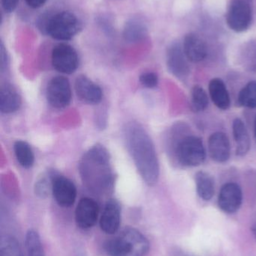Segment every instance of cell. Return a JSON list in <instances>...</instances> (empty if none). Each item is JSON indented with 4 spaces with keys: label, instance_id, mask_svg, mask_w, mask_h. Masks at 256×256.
<instances>
[{
    "label": "cell",
    "instance_id": "obj_1",
    "mask_svg": "<svg viewBox=\"0 0 256 256\" xmlns=\"http://www.w3.org/2000/svg\"><path fill=\"white\" fill-rule=\"evenodd\" d=\"M125 140L128 150L143 180L148 185L157 183L159 164L154 144L147 131L137 123L125 128Z\"/></svg>",
    "mask_w": 256,
    "mask_h": 256
},
{
    "label": "cell",
    "instance_id": "obj_2",
    "mask_svg": "<svg viewBox=\"0 0 256 256\" xmlns=\"http://www.w3.org/2000/svg\"><path fill=\"white\" fill-rule=\"evenodd\" d=\"M83 183L93 194H106L113 188L114 172L108 150L96 144L84 154L79 165Z\"/></svg>",
    "mask_w": 256,
    "mask_h": 256
},
{
    "label": "cell",
    "instance_id": "obj_3",
    "mask_svg": "<svg viewBox=\"0 0 256 256\" xmlns=\"http://www.w3.org/2000/svg\"><path fill=\"white\" fill-rule=\"evenodd\" d=\"M149 248L147 239L132 228L123 230L106 244V250L110 256H145Z\"/></svg>",
    "mask_w": 256,
    "mask_h": 256
},
{
    "label": "cell",
    "instance_id": "obj_4",
    "mask_svg": "<svg viewBox=\"0 0 256 256\" xmlns=\"http://www.w3.org/2000/svg\"><path fill=\"white\" fill-rule=\"evenodd\" d=\"M81 22L72 12H61L51 16L42 27L53 38L68 40L75 37L81 30Z\"/></svg>",
    "mask_w": 256,
    "mask_h": 256
},
{
    "label": "cell",
    "instance_id": "obj_5",
    "mask_svg": "<svg viewBox=\"0 0 256 256\" xmlns=\"http://www.w3.org/2000/svg\"><path fill=\"white\" fill-rule=\"evenodd\" d=\"M253 0H231L226 15L228 26L236 32H243L250 27L253 19Z\"/></svg>",
    "mask_w": 256,
    "mask_h": 256
},
{
    "label": "cell",
    "instance_id": "obj_6",
    "mask_svg": "<svg viewBox=\"0 0 256 256\" xmlns=\"http://www.w3.org/2000/svg\"><path fill=\"white\" fill-rule=\"evenodd\" d=\"M177 160L186 166H198L204 162L206 152L201 138L188 136L179 142L176 148Z\"/></svg>",
    "mask_w": 256,
    "mask_h": 256
},
{
    "label": "cell",
    "instance_id": "obj_7",
    "mask_svg": "<svg viewBox=\"0 0 256 256\" xmlns=\"http://www.w3.org/2000/svg\"><path fill=\"white\" fill-rule=\"evenodd\" d=\"M47 100L55 109H63L69 106L72 100V90L67 78L57 76L52 78L46 90Z\"/></svg>",
    "mask_w": 256,
    "mask_h": 256
},
{
    "label": "cell",
    "instance_id": "obj_8",
    "mask_svg": "<svg viewBox=\"0 0 256 256\" xmlns=\"http://www.w3.org/2000/svg\"><path fill=\"white\" fill-rule=\"evenodd\" d=\"M51 62L57 72L70 74L78 68L79 58L76 50L72 46L66 44H60L53 49Z\"/></svg>",
    "mask_w": 256,
    "mask_h": 256
},
{
    "label": "cell",
    "instance_id": "obj_9",
    "mask_svg": "<svg viewBox=\"0 0 256 256\" xmlns=\"http://www.w3.org/2000/svg\"><path fill=\"white\" fill-rule=\"evenodd\" d=\"M51 190L56 202L61 207H71L75 203L77 197L76 186L69 179L60 176L54 177Z\"/></svg>",
    "mask_w": 256,
    "mask_h": 256
},
{
    "label": "cell",
    "instance_id": "obj_10",
    "mask_svg": "<svg viewBox=\"0 0 256 256\" xmlns=\"http://www.w3.org/2000/svg\"><path fill=\"white\" fill-rule=\"evenodd\" d=\"M243 200L241 188L235 183H227L221 188L218 204L225 213L232 214L240 208Z\"/></svg>",
    "mask_w": 256,
    "mask_h": 256
},
{
    "label": "cell",
    "instance_id": "obj_11",
    "mask_svg": "<svg viewBox=\"0 0 256 256\" xmlns=\"http://www.w3.org/2000/svg\"><path fill=\"white\" fill-rule=\"evenodd\" d=\"M99 212V206L94 200L90 198H81L75 210L77 226L81 230H88L94 226Z\"/></svg>",
    "mask_w": 256,
    "mask_h": 256
},
{
    "label": "cell",
    "instance_id": "obj_12",
    "mask_svg": "<svg viewBox=\"0 0 256 256\" xmlns=\"http://www.w3.org/2000/svg\"><path fill=\"white\" fill-rule=\"evenodd\" d=\"M188 58L183 48L176 43L168 48L167 52V66L168 70L176 78L184 79L189 75V66Z\"/></svg>",
    "mask_w": 256,
    "mask_h": 256
},
{
    "label": "cell",
    "instance_id": "obj_13",
    "mask_svg": "<svg viewBox=\"0 0 256 256\" xmlns=\"http://www.w3.org/2000/svg\"><path fill=\"white\" fill-rule=\"evenodd\" d=\"M75 88L77 96L84 103L97 104L102 100V88L87 76H78L75 80Z\"/></svg>",
    "mask_w": 256,
    "mask_h": 256
},
{
    "label": "cell",
    "instance_id": "obj_14",
    "mask_svg": "<svg viewBox=\"0 0 256 256\" xmlns=\"http://www.w3.org/2000/svg\"><path fill=\"white\" fill-rule=\"evenodd\" d=\"M183 49L188 60L195 63L204 61L208 52L206 42L195 33L186 34L183 40Z\"/></svg>",
    "mask_w": 256,
    "mask_h": 256
},
{
    "label": "cell",
    "instance_id": "obj_15",
    "mask_svg": "<svg viewBox=\"0 0 256 256\" xmlns=\"http://www.w3.org/2000/svg\"><path fill=\"white\" fill-rule=\"evenodd\" d=\"M208 150L215 162H226L231 154V146L226 134L222 132L212 134L208 140Z\"/></svg>",
    "mask_w": 256,
    "mask_h": 256
},
{
    "label": "cell",
    "instance_id": "obj_16",
    "mask_svg": "<svg viewBox=\"0 0 256 256\" xmlns=\"http://www.w3.org/2000/svg\"><path fill=\"white\" fill-rule=\"evenodd\" d=\"M120 225V206L116 200H109L105 204L100 219V227L104 232L115 234Z\"/></svg>",
    "mask_w": 256,
    "mask_h": 256
},
{
    "label": "cell",
    "instance_id": "obj_17",
    "mask_svg": "<svg viewBox=\"0 0 256 256\" xmlns=\"http://www.w3.org/2000/svg\"><path fill=\"white\" fill-rule=\"evenodd\" d=\"M21 105V98L18 91L10 84L2 86L0 90V110L3 114L16 112Z\"/></svg>",
    "mask_w": 256,
    "mask_h": 256
},
{
    "label": "cell",
    "instance_id": "obj_18",
    "mask_svg": "<svg viewBox=\"0 0 256 256\" xmlns=\"http://www.w3.org/2000/svg\"><path fill=\"white\" fill-rule=\"evenodd\" d=\"M209 92L214 104L219 109L226 110L231 105V99L226 86L219 78H214L209 84Z\"/></svg>",
    "mask_w": 256,
    "mask_h": 256
},
{
    "label": "cell",
    "instance_id": "obj_19",
    "mask_svg": "<svg viewBox=\"0 0 256 256\" xmlns=\"http://www.w3.org/2000/svg\"><path fill=\"white\" fill-rule=\"evenodd\" d=\"M233 134L235 140L236 154L239 156L247 154L250 149V138L247 129L243 122L240 118H236L233 122Z\"/></svg>",
    "mask_w": 256,
    "mask_h": 256
},
{
    "label": "cell",
    "instance_id": "obj_20",
    "mask_svg": "<svg viewBox=\"0 0 256 256\" xmlns=\"http://www.w3.org/2000/svg\"><path fill=\"white\" fill-rule=\"evenodd\" d=\"M197 192L202 200L205 201L211 200L214 195V182L209 173L199 171L195 176Z\"/></svg>",
    "mask_w": 256,
    "mask_h": 256
},
{
    "label": "cell",
    "instance_id": "obj_21",
    "mask_svg": "<svg viewBox=\"0 0 256 256\" xmlns=\"http://www.w3.org/2000/svg\"><path fill=\"white\" fill-rule=\"evenodd\" d=\"M147 28L144 21L138 18L129 20L123 30V37L129 42H138L147 36Z\"/></svg>",
    "mask_w": 256,
    "mask_h": 256
},
{
    "label": "cell",
    "instance_id": "obj_22",
    "mask_svg": "<svg viewBox=\"0 0 256 256\" xmlns=\"http://www.w3.org/2000/svg\"><path fill=\"white\" fill-rule=\"evenodd\" d=\"M15 156L21 166L30 168L34 164V154L28 143L24 141H17L14 146Z\"/></svg>",
    "mask_w": 256,
    "mask_h": 256
},
{
    "label": "cell",
    "instance_id": "obj_23",
    "mask_svg": "<svg viewBox=\"0 0 256 256\" xmlns=\"http://www.w3.org/2000/svg\"><path fill=\"white\" fill-rule=\"evenodd\" d=\"M238 104L247 108H256V81L248 82L239 93Z\"/></svg>",
    "mask_w": 256,
    "mask_h": 256
},
{
    "label": "cell",
    "instance_id": "obj_24",
    "mask_svg": "<svg viewBox=\"0 0 256 256\" xmlns=\"http://www.w3.org/2000/svg\"><path fill=\"white\" fill-rule=\"evenodd\" d=\"M0 256H24L19 242L15 238L9 236L2 238Z\"/></svg>",
    "mask_w": 256,
    "mask_h": 256
},
{
    "label": "cell",
    "instance_id": "obj_25",
    "mask_svg": "<svg viewBox=\"0 0 256 256\" xmlns=\"http://www.w3.org/2000/svg\"><path fill=\"white\" fill-rule=\"evenodd\" d=\"M25 244L27 256H45L40 237L34 230H30L27 233Z\"/></svg>",
    "mask_w": 256,
    "mask_h": 256
},
{
    "label": "cell",
    "instance_id": "obj_26",
    "mask_svg": "<svg viewBox=\"0 0 256 256\" xmlns=\"http://www.w3.org/2000/svg\"><path fill=\"white\" fill-rule=\"evenodd\" d=\"M192 108L195 112H202L208 106L209 100L207 92L202 87L195 86L192 90Z\"/></svg>",
    "mask_w": 256,
    "mask_h": 256
},
{
    "label": "cell",
    "instance_id": "obj_27",
    "mask_svg": "<svg viewBox=\"0 0 256 256\" xmlns=\"http://www.w3.org/2000/svg\"><path fill=\"white\" fill-rule=\"evenodd\" d=\"M243 61L245 67L250 72H256V42H249L243 49Z\"/></svg>",
    "mask_w": 256,
    "mask_h": 256
},
{
    "label": "cell",
    "instance_id": "obj_28",
    "mask_svg": "<svg viewBox=\"0 0 256 256\" xmlns=\"http://www.w3.org/2000/svg\"><path fill=\"white\" fill-rule=\"evenodd\" d=\"M140 82L143 86L147 88H153L157 86L159 84V78L153 72L143 74L140 76Z\"/></svg>",
    "mask_w": 256,
    "mask_h": 256
},
{
    "label": "cell",
    "instance_id": "obj_29",
    "mask_svg": "<svg viewBox=\"0 0 256 256\" xmlns=\"http://www.w3.org/2000/svg\"><path fill=\"white\" fill-rule=\"evenodd\" d=\"M19 0H2V6L5 12L12 13L16 8Z\"/></svg>",
    "mask_w": 256,
    "mask_h": 256
},
{
    "label": "cell",
    "instance_id": "obj_30",
    "mask_svg": "<svg viewBox=\"0 0 256 256\" xmlns=\"http://www.w3.org/2000/svg\"><path fill=\"white\" fill-rule=\"evenodd\" d=\"M47 0H25L26 3L29 7L32 8H39L45 4Z\"/></svg>",
    "mask_w": 256,
    "mask_h": 256
},
{
    "label": "cell",
    "instance_id": "obj_31",
    "mask_svg": "<svg viewBox=\"0 0 256 256\" xmlns=\"http://www.w3.org/2000/svg\"><path fill=\"white\" fill-rule=\"evenodd\" d=\"M252 232L253 234L254 237H255L256 240V224H254L252 227Z\"/></svg>",
    "mask_w": 256,
    "mask_h": 256
},
{
    "label": "cell",
    "instance_id": "obj_32",
    "mask_svg": "<svg viewBox=\"0 0 256 256\" xmlns=\"http://www.w3.org/2000/svg\"><path fill=\"white\" fill-rule=\"evenodd\" d=\"M254 132H255V137L256 138V118L255 120V126H254Z\"/></svg>",
    "mask_w": 256,
    "mask_h": 256
}]
</instances>
